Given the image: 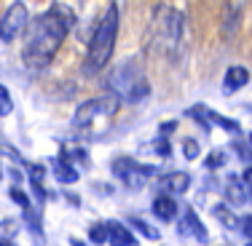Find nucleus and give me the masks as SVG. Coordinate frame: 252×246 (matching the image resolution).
Instances as JSON below:
<instances>
[{
    "label": "nucleus",
    "mask_w": 252,
    "mask_h": 246,
    "mask_svg": "<svg viewBox=\"0 0 252 246\" xmlns=\"http://www.w3.org/2000/svg\"><path fill=\"white\" fill-rule=\"evenodd\" d=\"M107 225V241L113 246H137V238L131 236V230L124 225V222H105Z\"/></svg>",
    "instance_id": "obj_9"
},
{
    "label": "nucleus",
    "mask_w": 252,
    "mask_h": 246,
    "mask_svg": "<svg viewBox=\"0 0 252 246\" xmlns=\"http://www.w3.org/2000/svg\"><path fill=\"white\" fill-rule=\"evenodd\" d=\"M153 214L158 217L161 222H172L177 217V201L172 195H156L153 198Z\"/></svg>",
    "instance_id": "obj_10"
},
{
    "label": "nucleus",
    "mask_w": 252,
    "mask_h": 246,
    "mask_svg": "<svg viewBox=\"0 0 252 246\" xmlns=\"http://www.w3.org/2000/svg\"><path fill=\"white\" fill-rule=\"evenodd\" d=\"M27 27V5L25 3H11L5 14L0 16V43H11L19 38V32Z\"/></svg>",
    "instance_id": "obj_6"
},
{
    "label": "nucleus",
    "mask_w": 252,
    "mask_h": 246,
    "mask_svg": "<svg viewBox=\"0 0 252 246\" xmlns=\"http://www.w3.org/2000/svg\"><path fill=\"white\" fill-rule=\"evenodd\" d=\"M250 145H252V134H250Z\"/></svg>",
    "instance_id": "obj_33"
},
{
    "label": "nucleus",
    "mask_w": 252,
    "mask_h": 246,
    "mask_svg": "<svg viewBox=\"0 0 252 246\" xmlns=\"http://www.w3.org/2000/svg\"><path fill=\"white\" fill-rule=\"evenodd\" d=\"M233 153H236L239 158H244V161L252 158V150H250L247 145H242V142H233Z\"/></svg>",
    "instance_id": "obj_26"
},
{
    "label": "nucleus",
    "mask_w": 252,
    "mask_h": 246,
    "mask_svg": "<svg viewBox=\"0 0 252 246\" xmlns=\"http://www.w3.org/2000/svg\"><path fill=\"white\" fill-rule=\"evenodd\" d=\"M70 244H73V246H83L81 241H75V238H73V241H70Z\"/></svg>",
    "instance_id": "obj_31"
},
{
    "label": "nucleus",
    "mask_w": 252,
    "mask_h": 246,
    "mask_svg": "<svg viewBox=\"0 0 252 246\" xmlns=\"http://www.w3.org/2000/svg\"><path fill=\"white\" fill-rule=\"evenodd\" d=\"M113 174H116L118 182H124L126 188L131 190H140L142 185L156 174V166L148 164H137L134 158H116L113 161Z\"/></svg>",
    "instance_id": "obj_5"
},
{
    "label": "nucleus",
    "mask_w": 252,
    "mask_h": 246,
    "mask_svg": "<svg viewBox=\"0 0 252 246\" xmlns=\"http://www.w3.org/2000/svg\"><path fill=\"white\" fill-rule=\"evenodd\" d=\"M107 88L113 94V97L118 99H126V102H140L145 99L148 94H151V83L142 78V70L137 67L134 62H124L118 64V67H113L110 78H107Z\"/></svg>",
    "instance_id": "obj_3"
},
{
    "label": "nucleus",
    "mask_w": 252,
    "mask_h": 246,
    "mask_svg": "<svg viewBox=\"0 0 252 246\" xmlns=\"http://www.w3.org/2000/svg\"><path fill=\"white\" fill-rule=\"evenodd\" d=\"M225 153L223 150H212V153L207 155V158H204V166H207V169H220V166H225Z\"/></svg>",
    "instance_id": "obj_22"
},
{
    "label": "nucleus",
    "mask_w": 252,
    "mask_h": 246,
    "mask_svg": "<svg viewBox=\"0 0 252 246\" xmlns=\"http://www.w3.org/2000/svg\"><path fill=\"white\" fill-rule=\"evenodd\" d=\"M27 174H30V182H32V195L43 203L46 201V188H43V174H46V169L40 164H27Z\"/></svg>",
    "instance_id": "obj_14"
},
{
    "label": "nucleus",
    "mask_w": 252,
    "mask_h": 246,
    "mask_svg": "<svg viewBox=\"0 0 252 246\" xmlns=\"http://www.w3.org/2000/svg\"><path fill=\"white\" fill-rule=\"evenodd\" d=\"M151 147L156 150V155H161V158H169L172 155V145H169V139H164V137H158Z\"/></svg>",
    "instance_id": "obj_24"
},
{
    "label": "nucleus",
    "mask_w": 252,
    "mask_h": 246,
    "mask_svg": "<svg viewBox=\"0 0 252 246\" xmlns=\"http://www.w3.org/2000/svg\"><path fill=\"white\" fill-rule=\"evenodd\" d=\"M0 246H14L11 241H5V238H0Z\"/></svg>",
    "instance_id": "obj_30"
},
{
    "label": "nucleus",
    "mask_w": 252,
    "mask_h": 246,
    "mask_svg": "<svg viewBox=\"0 0 252 246\" xmlns=\"http://www.w3.org/2000/svg\"><path fill=\"white\" fill-rule=\"evenodd\" d=\"M183 155L188 161H196V158H199V142H196V139H185L183 142Z\"/></svg>",
    "instance_id": "obj_25"
},
{
    "label": "nucleus",
    "mask_w": 252,
    "mask_h": 246,
    "mask_svg": "<svg viewBox=\"0 0 252 246\" xmlns=\"http://www.w3.org/2000/svg\"><path fill=\"white\" fill-rule=\"evenodd\" d=\"M118 110H121V99L113 97V94H102V97L86 99V102H83V105L75 110V115H73V129H75V134H86V131H92L97 123L116 118Z\"/></svg>",
    "instance_id": "obj_4"
},
{
    "label": "nucleus",
    "mask_w": 252,
    "mask_h": 246,
    "mask_svg": "<svg viewBox=\"0 0 252 246\" xmlns=\"http://www.w3.org/2000/svg\"><path fill=\"white\" fill-rule=\"evenodd\" d=\"M89 238H92V244H97V246H102L107 241V225L105 222H94L92 227H89Z\"/></svg>",
    "instance_id": "obj_20"
},
{
    "label": "nucleus",
    "mask_w": 252,
    "mask_h": 246,
    "mask_svg": "<svg viewBox=\"0 0 252 246\" xmlns=\"http://www.w3.org/2000/svg\"><path fill=\"white\" fill-rule=\"evenodd\" d=\"M0 179H3V169H0Z\"/></svg>",
    "instance_id": "obj_32"
},
{
    "label": "nucleus",
    "mask_w": 252,
    "mask_h": 246,
    "mask_svg": "<svg viewBox=\"0 0 252 246\" xmlns=\"http://www.w3.org/2000/svg\"><path fill=\"white\" fill-rule=\"evenodd\" d=\"M185 230H188V233H190V236H193L199 244H207V241H209L207 227H204V222L199 219V214H196L190 206L185 209Z\"/></svg>",
    "instance_id": "obj_11"
},
{
    "label": "nucleus",
    "mask_w": 252,
    "mask_h": 246,
    "mask_svg": "<svg viewBox=\"0 0 252 246\" xmlns=\"http://www.w3.org/2000/svg\"><path fill=\"white\" fill-rule=\"evenodd\" d=\"M54 174H57V179L62 185H75L78 182V169L73 164H67V161H62V158L54 161Z\"/></svg>",
    "instance_id": "obj_15"
},
{
    "label": "nucleus",
    "mask_w": 252,
    "mask_h": 246,
    "mask_svg": "<svg viewBox=\"0 0 252 246\" xmlns=\"http://www.w3.org/2000/svg\"><path fill=\"white\" fill-rule=\"evenodd\" d=\"M242 182H244V188H250V190H252V166H247V169H244Z\"/></svg>",
    "instance_id": "obj_28"
},
{
    "label": "nucleus",
    "mask_w": 252,
    "mask_h": 246,
    "mask_svg": "<svg viewBox=\"0 0 252 246\" xmlns=\"http://www.w3.org/2000/svg\"><path fill=\"white\" fill-rule=\"evenodd\" d=\"M188 188H190V177L185 171H172L158 179V190H164V195H180Z\"/></svg>",
    "instance_id": "obj_7"
},
{
    "label": "nucleus",
    "mask_w": 252,
    "mask_h": 246,
    "mask_svg": "<svg viewBox=\"0 0 252 246\" xmlns=\"http://www.w3.org/2000/svg\"><path fill=\"white\" fill-rule=\"evenodd\" d=\"M129 225L134 227L137 233H142V236H145L148 241H158V238H161V236H158V230H156L153 225H148L145 219H140V217H129Z\"/></svg>",
    "instance_id": "obj_19"
},
{
    "label": "nucleus",
    "mask_w": 252,
    "mask_h": 246,
    "mask_svg": "<svg viewBox=\"0 0 252 246\" xmlns=\"http://www.w3.org/2000/svg\"><path fill=\"white\" fill-rule=\"evenodd\" d=\"M239 22H242V8L239 5H225L223 11V38L231 40L239 29Z\"/></svg>",
    "instance_id": "obj_13"
},
{
    "label": "nucleus",
    "mask_w": 252,
    "mask_h": 246,
    "mask_svg": "<svg viewBox=\"0 0 252 246\" xmlns=\"http://www.w3.org/2000/svg\"><path fill=\"white\" fill-rule=\"evenodd\" d=\"M247 246H252V241H250V244H247Z\"/></svg>",
    "instance_id": "obj_34"
},
{
    "label": "nucleus",
    "mask_w": 252,
    "mask_h": 246,
    "mask_svg": "<svg viewBox=\"0 0 252 246\" xmlns=\"http://www.w3.org/2000/svg\"><path fill=\"white\" fill-rule=\"evenodd\" d=\"M11 110H14V99H11L8 88L0 83V115H11Z\"/></svg>",
    "instance_id": "obj_23"
},
{
    "label": "nucleus",
    "mask_w": 252,
    "mask_h": 246,
    "mask_svg": "<svg viewBox=\"0 0 252 246\" xmlns=\"http://www.w3.org/2000/svg\"><path fill=\"white\" fill-rule=\"evenodd\" d=\"M242 225H244V233H247V236L252 238V217H244Z\"/></svg>",
    "instance_id": "obj_29"
},
{
    "label": "nucleus",
    "mask_w": 252,
    "mask_h": 246,
    "mask_svg": "<svg viewBox=\"0 0 252 246\" xmlns=\"http://www.w3.org/2000/svg\"><path fill=\"white\" fill-rule=\"evenodd\" d=\"M8 195H11V201H14L19 209H25V212H30V198H27V193L19 188V185H14V188L8 190Z\"/></svg>",
    "instance_id": "obj_21"
},
{
    "label": "nucleus",
    "mask_w": 252,
    "mask_h": 246,
    "mask_svg": "<svg viewBox=\"0 0 252 246\" xmlns=\"http://www.w3.org/2000/svg\"><path fill=\"white\" fill-rule=\"evenodd\" d=\"M247 83H250L247 67H242V64H233V67H228V70H225L223 91H225V94H233V91H239V88H244Z\"/></svg>",
    "instance_id": "obj_8"
},
{
    "label": "nucleus",
    "mask_w": 252,
    "mask_h": 246,
    "mask_svg": "<svg viewBox=\"0 0 252 246\" xmlns=\"http://www.w3.org/2000/svg\"><path fill=\"white\" fill-rule=\"evenodd\" d=\"M116 38H118V5L110 3L105 8V16L99 19L97 29H94L92 40H89L86 59H83V67H81L86 78L105 70V64L113 56V49H116Z\"/></svg>",
    "instance_id": "obj_2"
},
{
    "label": "nucleus",
    "mask_w": 252,
    "mask_h": 246,
    "mask_svg": "<svg viewBox=\"0 0 252 246\" xmlns=\"http://www.w3.org/2000/svg\"><path fill=\"white\" fill-rule=\"evenodd\" d=\"M175 129H177V121H164V123L158 126V131H161V137H164V139H166V137H169Z\"/></svg>",
    "instance_id": "obj_27"
},
{
    "label": "nucleus",
    "mask_w": 252,
    "mask_h": 246,
    "mask_svg": "<svg viewBox=\"0 0 252 246\" xmlns=\"http://www.w3.org/2000/svg\"><path fill=\"white\" fill-rule=\"evenodd\" d=\"M209 123L220 126V129L231 131V134H242V126H239V121H233V118H225V115H220V112H215V110H209Z\"/></svg>",
    "instance_id": "obj_17"
},
{
    "label": "nucleus",
    "mask_w": 252,
    "mask_h": 246,
    "mask_svg": "<svg viewBox=\"0 0 252 246\" xmlns=\"http://www.w3.org/2000/svg\"><path fill=\"white\" fill-rule=\"evenodd\" d=\"M185 115L190 118V121H196L201 126V129H212V123H209V110L204 105H193V107H188V110H185Z\"/></svg>",
    "instance_id": "obj_18"
},
{
    "label": "nucleus",
    "mask_w": 252,
    "mask_h": 246,
    "mask_svg": "<svg viewBox=\"0 0 252 246\" xmlns=\"http://www.w3.org/2000/svg\"><path fill=\"white\" fill-rule=\"evenodd\" d=\"M73 25H75V14L67 5L54 3L51 8H46L27 29V40L25 49H22V59H25L27 67L30 70L49 67Z\"/></svg>",
    "instance_id": "obj_1"
},
{
    "label": "nucleus",
    "mask_w": 252,
    "mask_h": 246,
    "mask_svg": "<svg viewBox=\"0 0 252 246\" xmlns=\"http://www.w3.org/2000/svg\"><path fill=\"white\" fill-rule=\"evenodd\" d=\"M225 198H228L231 206H244V203L250 201V198H247V188H244L242 179H236V177L228 179V182H225Z\"/></svg>",
    "instance_id": "obj_12"
},
{
    "label": "nucleus",
    "mask_w": 252,
    "mask_h": 246,
    "mask_svg": "<svg viewBox=\"0 0 252 246\" xmlns=\"http://www.w3.org/2000/svg\"><path fill=\"white\" fill-rule=\"evenodd\" d=\"M212 214H215V219H218L220 225L225 227V230H236V227L242 225V222H239V217L225 206V203H218V206H212Z\"/></svg>",
    "instance_id": "obj_16"
}]
</instances>
